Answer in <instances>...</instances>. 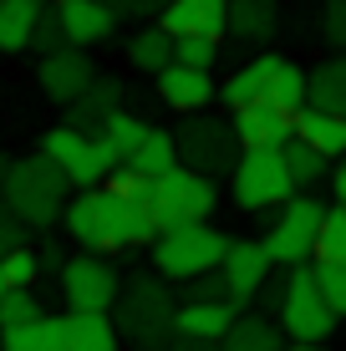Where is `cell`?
I'll return each mask as SVG.
<instances>
[{"label":"cell","mask_w":346,"mask_h":351,"mask_svg":"<svg viewBox=\"0 0 346 351\" xmlns=\"http://www.w3.org/2000/svg\"><path fill=\"white\" fill-rule=\"evenodd\" d=\"M62 229L77 250H97V255H123V250H148L158 224L143 204L117 199L112 189H77L62 204Z\"/></svg>","instance_id":"1"},{"label":"cell","mask_w":346,"mask_h":351,"mask_svg":"<svg viewBox=\"0 0 346 351\" xmlns=\"http://www.w3.org/2000/svg\"><path fill=\"white\" fill-rule=\"evenodd\" d=\"M214 102L224 112H240L249 102H275L285 112H295V107H306V66L280 56V51H260L255 62H245L240 71H230L219 82Z\"/></svg>","instance_id":"2"},{"label":"cell","mask_w":346,"mask_h":351,"mask_svg":"<svg viewBox=\"0 0 346 351\" xmlns=\"http://www.w3.org/2000/svg\"><path fill=\"white\" fill-rule=\"evenodd\" d=\"M71 199V184L66 173L56 168L46 153H36V158H21L5 168V189H0V204H5L10 214H16L26 229H51L62 219V204Z\"/></svg>","instance_id":"3"},{"label":"cell","mask_w":346,"mask_h":351,"mask_svg":"<svg viewBox=\"0 0 346 351\" xmlns=\"http://www.w3.org/2000/svg\"><path fill=\"white\" fill-rule=\"evenodd\" d=\"M224 250H230V239H224L209 219H194V224L158 229L153 245H148V255H153L158 280H194V275H204V270H219Z\"/></svg>","instance_id":"4"},{"label":"cell","mask_w":346,"mask_h":351,"mask_svg":"<svg viewBox=\"0 0 346 351\" xmlns=\"http://www.w3.org/2000/svg\"><path fill=\"white\" fill-rule=\"evenodd\" d=\"M214 204H219V184L209 173H194L188 163H173L169 173H158L153 178V193H148V214H153L158 229L209 219Z\"/></svg>","instance_id":"5"},{"label":"cell","mask_w":346,"mask_h":351,"mask_svg":"<svg viewBox=\"0 0 346 351\" xmlns=\"http://www.w3.org/2000/svg\"><path fill=\"white\" fill-rule=\"evenodd\" d=\"M41 153L66 173L71 189H97L102 178H107V168L123 163V158H117V148L102 138V128H87V132H82V128H66V123L51 128V132L41 138Z\"/></svg>","instance_id":"6"},{"label":"cell","mask_w":346,"mask_h":351,"mask_svg":"<svg viewBox=\"0 0 346 351\" xmlns=\"http://www.w3.org/2000/svg\"><path fill=\"white\" fill-rule=\"evenodd\" d=\"M275 321H280L285 341H326V336L336 331V316H331L326 295H321L311 265H291V270H285V290H280Z\"/></svg>","instance_id":"7"},{"label":"cell","mask_w":346,"mask_h":351,"mask_svg":"<svg viewBox=\"0 0 346 351\" xmlns=\"http://www.w3.org/2000/svg\"><path fill=\"white\" fill-rule=\"evenodd\" d=\"M321 214H326V204L311 199V189H295L291 199L280 204V214H275V224H270V234L260 239V245H265V255L275 260L280 270H291V265H311Z\"/></svg>","instance_id":"8"},{"label":"cell","mask_w":346,"mask_h":351,"mask_svg":"<svg viewBox=\"0 0 346 351\" xmlns=\"http://www.w3.org/2000/svg\"><path fill=\"white\" fill-rule=\"evenodd\" d=\"M230 193H234V204H240L245 214L280 209V204L295 193L280 148H245L240 158H234V168H230Z\"/></svg>","instance_id":"9"},{"label":"cell","mask_w":346,"mask_h":351,"mask_svg":"<svg viewBox=\"0 0 346 351\" xmlns=\"http://www.w3.org/2000/svg\"><path fill=\"white\" fill-rule=\"evenodd\" d=\"M188 123L173 132V143H178V163H188L194 173H230L234 158H240V138H234V123L224 128L219 117H204V112H184Z\"/></svg>","instance_id":"10"},{"label":"cell","mask_w":346,"mask_h":351,"mask_svg":"<svg viewBox=\"0 0 346 351\" xmlns=\"http://www.w3.org/2000/svg\"><path fill=\"white\" fill-rule=\"evenodd\" d=\"M117 270L107 265V255L82 250V255L62 260V300L71 311H112L117 300Z\"/></svg>","instance_id":"11"},{"label":"cell","mask_w":346,"mask_h":351,"mask_svg":"<svg viewBox=\"0 0 346 351\" xmlns=\"http://www.w3.org/2000/svg\"><path fill=\"white\" fill-rule=\"evenodd\" d=\"M117 331L133 336V341H158L163 331L173 326V306H169V290L158 280H127V295L117 285Z\"/></svg>","instance_id":"12"},{"label":"cell","mask_w":346,"mask_h":351,"mask_svg":"<svg viewBox=\"0 0 346 351\" xmlns=\"http://www.w3.org/2000/svg\"><path fill=\"white\" fill-rule=\"evenodd\" d=\"M92 77H97V66H92L87 46H56V51L41 56V66H36V82H41L46 102H77L82 92L92 87Z\"/></svg>","instance_id":"13"},{"label":"cell","mask_w":346,"mask_h":351,"mask_svg":"<svg viewBox=\"0 0 346 351\" xmlns=\"http://www.w3.org/2000/svg\"><path fill=\"white\" fill-rule=\"evenodd\" d=\"M270 270H275V260L265 255V245H260V239H230V250H224V260H219L224 295H230L234 306L255 300L260 285L270 280Z\"/></svg>","instance_id":"14"},{"label":"cell","mask_w":346,"mask_h":351,"mask_svg":"<svg viewBox=\"0 0 346 351\" xmlns=\"http://www.w3.org/2000/svg\"><path fill=\"white\" fill-rule=\"evenodd\" d=\"M153 82H158V102L173 107V112H204V107L214 102V92H219L214 71L184 66V62H169L163 71H153Z\"/></svg>","instance_id":"15"},{"label":"cell","mask_w":346,"mask_h":351,"mask_svg":"<svg viewBox=\"0 0 346 351\" xmlns=\"http://www.w3.org/2000/svg\"><path fill=\"white\" fill-rule=\"evenodd\" d=\"M158 26L169 36H230V0H163Z\"/></svg>","instance_id":"16"},{"label":"cell","mask_w":346,"mask_h":351,"mask_svg":"<svg viewBox=\"0 0 346 351\" xmlns=\"http://www.w3.org/2000/svg\"><path fill=\"white\" fill-rule=\"evenodd\" d=\"M291 117L295 112H285L275 102H249L234 112V138H240V148H285L295 138Z\"/></svg>","instance_id":"17"},{"label":"cell","mask_w":346,"mask_h":351,"mask_svg":"<svg viewBox=\"0 0 346 351\" xmlns=\"http://www.w3.org/2000/svg\"><path fill=\"white\" fill-rule=\"evenodd\" d=\"M56 21L66 31V46H102L117 31V5H107V0H66V5H56Z\"/></svg>","instance_id":"18"},{"label":"cell","mask_w":346,"mask_h":351,"mask_svg":"<svg viewBox=\"0 0 346 351\" xmlns=\"http://www.w3.org/2000/svg\"><path fill=\"white\" fill-rule=\"evenodd\" d=\"M240 316V306L234 300H184V306L173 311V331L184 336V341H219L224 331H230V321Z\"/></svg>","instance_id":"19"},{"label":"cell","mask_w":346,"mask_h":351,"mask_svg":"<svg viewBox=\"0 0 346 351\" xmlns=\"http://www.w3.org/2000/svg\"><path fill=\"white\" fill-rule=\"evenodd\" d=\"M291 128H295V138L311 143L326 163H336L341 153H346V117H336V112H321V107L306 102V107H295Z\"/></svg>","instance_id":"20"},{"label":"cell","mask_w":346,"mask_h":351,"mask_svg":"<svg viewBox=\"0 0 346 351\" xmlns=\"http://www.w3.org/2000/svg\"><path fill=\"white\" fill-rule=\"evenodd\" d=\"M66 351H123V331H117V321L107 311H71Z\"/></svg>","instance_id":"21"},{"label":"cell","mask_w":346,"mask_h":351,"mask_svg":"<svg viewBox=\"0 0 346 351\" xmlns=\"http://www.w3.org/2000/svg\"><path fill=\"white\" fill-rule=\"evenodd\" d=\"M306 102L321 107V112L346 117V51L326 56L316 71H306Z\"/></svg>","instance_id":"22"},{"label":"cell","mask_w":346,"mask_h":351,"mask_svg":"<svg viewBox=\"0 0 346 351\" xmlns=\"http://www.w3.org/2000/svg\"><path fill=\"white\" fill-rule=\"evenodd\" d=\"M0 351H66V316H36L26 326L0 331Z\"/></svg>","instance_id":"23"},{"label":"cell","mask_w":346,"mask_h":351,"mask_svg":"<svg viewBox=\"0 0 346 351\" xmlns=\"http://www.w3.org/2000/svg\"><path fill=\"white\" fill-rule=\"evenodd\" d=\"M280 346H285V331L270 316H234L230 331L219 336V351H280Z\"/></svg>","instance_id":"24"},{"label":"cell","mask_w":346,"mask_h":351,"mask_svg":"<svg viewBox=\"0 0 346 351\" xmlns=\"http://www.w3.org/2000/svg\"><path fill=\"white\" fill-rule=\"evenodd\" d=\"M41 16V0H0V51L16 56L31 46V26Z\"/></svg>","instance_id":"25"},{"label":"cell","mask_w":346,"mask_h":351,"mask_svg":"<svg viewBox=\"0 0 346 351\" xmlns=\"http://www.w3.org/2000/svg\"><path fill=\"white\" fill-rule=\"evenodd\" d=\"M123 163H133L138 173H148V178L169 173V168L178 163V143H173V132H169V128H148V132H143V143H138L133 153H127Z\"/></svg>","instance_id":"26"},{"label":"cell","mask_w":346,"mask_h":351,"mask_svg":"<svg viewBox=\"0 0 346 351\" xmlns=\"http://www.w3.org/2000/svg\"><path fill=\"white\" fill-rule=\"evenodd\" d=\"M127 62H133L138 71H163L173 62V36L153 21V26H143V31H133L127 36Z\"/></svg>","instance_id":"27"},{"label":"cell","mask_w":346,"mask_h":351,"mask_svg":"<svg viewBox=\"0 0 346 351\" xmlns=\"http://www.w3.org/2000/svg\"><path fill=\"white\" fill-rule=\"evenodd\" d=\"M275 31V0H230V36L265 41Z\"/></svg>","instance_id":"28"},{"label":"cell","mask_w":346,"mask_h":351,"mask_svg":"<svg viewBox=\"0 0 346 351\" xmlns=\"http://www.w3.org/2000/svg\"><path fill=\"white\" fill-rule=\"evenodd\" d=\"M280 158H285V173H291V184H295V189H316V184H326V173H331V163L321 158L311 143H301V138L285 143Z\"/></svg>","instance_id":"29"},{"label":"cell","mask_w":346,"mask_h":351,"mask_svg":"<svg viewBox=\"0 0 346 351\" xmlns=\"http://www.w3.org/2000/svg\"><path fill=\"white\" fill-rule=\"evenodd\" d=\"M311 265H346V204H331V209L321 214Z\"/></svg>","instance_id":"30"},{"label":"cell","mask_w":346,"mask_h":351,"mask_svg":"<svg viewBox=\"0 0 346 351\" xmlns=\"http://www.w3.org/2000/svg\"><path fill=\"white\" fill-rule=\"evenodd\" d=\"M97 128H102V138L117 148V158H127V153L143 143V132H148V123H143V117H133V112H123V107H112Z\"/></svg>","instance_id":"31"},{"label":"cell","mask_w":346,"mask_h":351,"mask_svg":"<svg viewBox=\"0 0 346 351\" xmlns=\"http://www.w3.org/2000/svg\"><path fill=\"white\" fill-rule=\"evenodd\" d=\"M102 189H112L117 199H127V204H143V209H148L153 178H148V173H138L133 163H112V168H107V178H102Z\"/></svg>","instance_id":"32"},{"label":"cell","mask_w":346,"mask_h":351,"mask_svg":"<svg viewBox=\"0 0 346 351\" xmlns=\"http://www.w3.org/2000/svg\"><path fill=\"white\" fill-rule=\"evenodd\" d=\"M41 316V300H36L31 285H10L5 295H0V331H10V326H26Z\"/></svg>","instance_id":"33"},{"label":"cell","mask_w":346,"mask_h":351,"mask_svg":"<svg viewBox=\"0 0 346 351\" xmlns=\"http://www.w3.org/2000/svg\"><path fill=\"white\" fill-rule=\"evenodd\" d=\"M173 62L214 71V62H219V41H214V36H173Z\"/></svg>","instance_id":"34"},{"label":"cell","mask_w":346,"mask_h":351,"mask_svg":"<svg viewBox=\"0 0 346 351\" xmlns=\"http://www.w3.org/2000/svg\"><path fill=\"white\" fill-rule=\"evenodd\" d=\"M311 270H316V285H321V295H326L331 316L346 321V265H311Z\"/></svg>","instance_id":"35"},{"label":"cell","mask_w":346,"mask_h":351,"mask_svg":"<svg viewBox=\"0 0 346 351\" xmlns=\"http://www.w3.org/2000/svg\"><path fill=\"white\" fill-rule=\"evenodd\" d=\"M0 270H5V285H36V280H41V260H36L31 245L0 255Z\"/></svg>","instance_id":"36"},{"label":"cell","mask_w":346,"mask_h":351,"mask_svg":"<svg viewBox=\"0 0 346 351\" xmlns=\"http://www.w3.org/2000/svg\"><path fill=\"white\" fill-rule=\"evenodd\" d=\"M117 97H123V87H117L112 77H92V87L82 92L77 102H87L92 112H97V123H102V117H107V112H112V107H117Z\"/></svg>","instance_id":"37"},{"label":"cell","mask_w":346,"mask_h":351,"mask_svg":"<svg viewBox=\"0 0 346 351\" xmlns=\"http://www.w3.org/2000/svg\"><path fill=\"white\" fill-rule=\"evenodd\" d=\"M321 36H326L331 51H346V0H326V10H321Z\"/></svg>","instance_id":"38"},{"label":"cell","mask_w":346,"mask_h":351,"mask_svg":"<svg viewBox=\"0 0 346 351\" xmlns=\"http://www.w3.org/2000/svg\"><path fill=\"white\" fill-rule=\"evenodd\" d=\"M31 46L36 51H56V46H66V31H62V21L56 16H46V5H41V16H36V26H31Z\"/></svg>","instance_id":"39"},{"label":"cell","mask_w":346,"mask_h":351,"mask_svg":"<svg viewBox=\"0 0 346 351\" xmlns=\"http://www.w3.org/2000/svg\"><path fill=\"white\" fill-rule=\"evenodd\" d=\"M26 234H31V229H26V224H21V219H16V214H10V209H5V204H0V255H10V250H21V245H31V239H26Z\"/></svg>","instance_id":"40"},{"label":"cell","mask_w":346,"mask_h":351,"mask_svg":"<svg viewBox=\"0 0 346 351\" xmlns=\"http://www.w3.org/2000/svg\"><path fill=\"white\" fill-rule=\"evenodd\" d=\"M326 184H331V199H336V204H346V153H341V158H336V163H331V173H326Z\"/></svg>","instance_id":"41"},{"label":"cell","mask_w":346,"mask_h":351,"mask_svg":"<svg viewBox=\"0 0 346 351\" xmlns=\"http://www.w3.org/2000/svg\"><path fill=\"white\" fill-rule=\"evenodd\" d=\"M36 260H41V270H62V250H56L51 239H46V245L36 250Z\"/></svg>","instance_id":"42"},{"label":"cell","mask_w":346,"mask_h":351,"mask_svg":"<svg viewBox=\"0 0 346 351\" xmlns=\"http://www.w3.org/2000/svg\"><path fill=\"white\" fill-rule=\"evenodd\" d=\"M280 351H326L321 341H291V346H280Z\"/></svg>","instance_id":"43"},{"label":"cell","mask_w":346,"mask_h":351,"mask_svg":"<svg viewBox=\"0 0 346 351\" xmlns=\"http://www.w3.org/2000/svg\"><path fill=\"white\" fill-rule=\"evenodd\" d=\"M5 168H10V163H5V153H0V189H5Z\"/></svg>","instance_id":"44"},{"label":"cell","mask_w":346,"mask_h":351,"mask_svg":"<svg viewBox=\"0 0 346 351\" xmlns=\"http://www.w3.org/2000/svg\"><path fill=\"white\" fill-rule=\"evenodd\" d=\"M5 290H10V285H5V270H0V295H5Z\"/></svg>","instance_id":"45"},{"label":"cell","mask_w":346,"mask_h":351,"mask_svg":"<svg viewBox=\"0 0 346 351\" xmlns=\"http://www.w3.org/2000/svg\"><path fill=\"white\" fill-rule=\"evenodd\" d=\"M41 5H66V0H41Z\"/></svg>","instance_id":"46"}]
</instances>
